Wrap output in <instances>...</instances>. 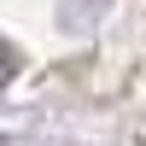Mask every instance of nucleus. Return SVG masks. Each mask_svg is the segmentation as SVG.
<instances>
[{
	"label": "nucleus",
	"instance_id": "obj_1",
	"mask_svg": "<svg viewBox=\"0 0 146 146\" xmlns=\"http://www.w3.org/2000/svg\"><path fill=\"white\" fill-rule=\"evenodd\" d=\"M6 70H12V47L0 41V76H6Z\"/></svg>",
	"mask_w": 146,
	"mask_h": 146
}]
</instances>
